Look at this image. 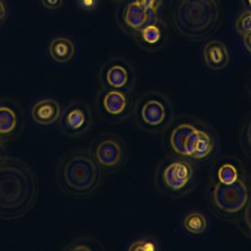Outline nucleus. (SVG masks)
Listing matches in <instances>:
<instances>
[{
  "instance_id": "obj_21",
  "label": "nucleus",
  "mask_w": 251,
  "mask_h": 251,
  "mask_svg": "<svg viewBox=\"0 0 251 251\" xmlns=\"http://www.w3.org/2000/svg\"><path fill=\"white\" fill-rule=\"evenodd\" d=\"M238 177L237 169L231 164H224L218 170L219 181L223 183H231Z\"/></svg>"
},
{
  "instance_id": "obj_29",
  "label": "nucleus",
  "mask_w": 251,
  "mask_h": 251,
  "mask_svg": "<svg viewBox=\"0 0 251 251\" xmlns=\"http://www.w3.org/2000/svg\"><path fill=\"white\" fill-rule=\"evenodd\" d=\"M246 139H247V143L251 149V122L249 123V125L247 126V129H246Z\"/></svg>"
},
{
  "instance_id": "obj_32",
  "label": "nucleus",
  "mask_w": 251,
  "mask_h": 251,
  "mask_svg": "<svg viewBox=\"0 0 251 251\" xmlns=\"http://www.w3.org/2000/svg\"><path fill=\"white\" fill-rule=\"evenodd\" d=\"M0 142H5V141H4V140L1 138V136H0Z\"/></svg>"
},
{
  "instance_id": "obj_15",
  "label": "nucleus",
  "mask_w": 251,
  "mask_h": 251,
  "mask_svg": "<svg viewBox=\"0 0 251 251\" xmlns=\"http://www.w3.org/2000/svg\"><path fill=\"white\" fill-rule=\"evenodd\" d=\"M48 53L53 62L65 65L74 59L75 55V44L68 36L56 35L48 44Z\"/></svg>"
},
{
  "instance_id": "obj_3",
  "label": "nucleus",
  "mask_w": 251,
  "mask_h": 251,
  "mask_svg": "<svg viewBox=\"0 0 251 251\" xmlns=\"http://www.w3.org/2000/svg\"><path fill=\"white\" fill-rule=\"evenodd\" d=\"M219 9L215 0H181L175 12L176 28L183 35L199 38L216 25Z\"/></svg>"
},
{
  "instance_id": "obj_19",
  "label": "nucleus",
  "mask_w": 251,
  "mask_h": 251,
  "mask_svg": "<svg viewBox=\"0 0 251 251\" xmlns=\"http://www.w3.org/2000/svg\"><path fill=\"white\" fill-rule=\"evenodd\" d=\"M65 251H77V250H102L103 247L96 239L91 237H77L69 242L64 248Z\"/></svg>"
},
{
  "instance_id": "obj_30",
  "label": "nucleus",
  "mask_w": 251,
  "mask_h": 251,
  "mask_svg": "<svg viewBox=\"0 0 251 251\" xmlns=\"http://www.w3.org/2000/svg\"><path fill=\"white\" fill-rule=\"evenodd\" d=\"M3 143L4 142H0V164L7 158L6 153H5V149H4V146H3Z\"/></svg>"
},
{
  "instance_id": "obj_22",
  "label": "nucleus",
  "mask_w": 251,
  "mask_h": 251,
  "mask_svg": "<svg viewBox=\"0 0 251 251\" xmlns=\"http://www.w3.org/2000/svg\"><path fill=\"white\" fill-rule=\"evenodd\" d=\"M159 249L158 243L151 238H141L135 241H132L127 250L130 251H157Z\"/></svg>"
},
{
  "instance_id": "obj_13",
  "label": "nucleus",
  "mask_w": 251,
  "mask_h": 251,
  "mask_svg": "<svg viewBox=\"0 0 251 251\" xmlns=\"http://www.w3.org/2000/svg\"><path fill=\"white\" fill-rule=\"evenodd\" d=\"M196 130L197 127L190 124L177 126L170 136V144L174 152L182 157H189L192 151Z\"/></svg>"
},
{
  "instance_id": "obj_10",
  "label": "nucleus",
  "mask_w": 251,
  "mask_h": 251,
  "mask_svg": "<svg viewBox=\"0 0 251 251\" xmlns=\"http://www.w3.org/2000/svg\"><path fill=\"white\" fill-rule=\"evenodd\" d=\"M99 79L102 87L124 90L131 93L134 74L131 67L122 59H111L101 68Z\"/></svg>"
},
{
  "instance_id": "obj_11",
  "label": "nucleus",
  "mask_w": 251,
  "mask_h": 251,
  "mask_svg": "<svg viewBox=\"0 0 251 251\" xmlns=\"http://www.w3.org/2000/svg\"><path fill=\"white\" fill-rule=\"evenodd\" d=\"M25 125L23 108L10 98H0V136L4 141L18 135Z\"/></svg>"
},
{
  "instance_id": "obj_5",
  "label": "nucleus",
  "mask_w": 251,
  "mask_h": 251,
  "mask_svg": "<svg viewBox=\"0 0 251 251\" xmlns=\"http://www.w3.org/2000/svg\"><path fill=\"white\" fill-rule=\"evenodd\" d=\"M95 107L102 119L112 123L121 122L128 117L132 109L130 93L102 87L97 93Z\"/></svg>"
},
{
  "instance_id": "obj_4",
  "label": "nucleus",
  "mask_w": 251,
  "mask_h": 251,
  "mask_svg": "<svg viewBox=\"0 0 251 251\" xmlns=\"http://www.w3.org/2000/svg\"><path fill=\"white\" fill-rule=\"evenodd\" d=\"M133 114L138 126L157 133L171 125L174 112L169 99L164 94L149 91L135 102Z\"/></svg>"
},
{
  "instance_id": "obj_6",
  "label": "nucleus",
  "mask_w": 251,
  "mask_h": 251,
  "mask_svg": "<svg viewBox=\"0 0 251 251\" xmlns=\"http://www.w3.org/2000/svg\"><path fill=\"white\" fill-rule=\"evenodd\" d=\"M91 156L97 165L106 171L119 169L126 157V148L123 140L114 134H102L91 143Z\"/></svg>"
},
{
  "instance_id": "obj_25",
  "label": "nucleus",
  "mask_w": 251,
  "mask_h": 251,
  "mask_svg": "<svg viewBox=\"0 0 251 251\" xmlns=\"http://www.w3.org/2000/svg\"><path fill=\"white\" fill-rule=\"evenodd\" d=\"M137 3H139L142 7L146 8L150 12L156 14L157 11L162 6L163 0H135Z\"/></svg>"
},
{
  "instance_id": "obj_8",
  "label": "nucleus",
  "mask_w": 251,
  "mask_h": 251,
  "mask_svg": "<svg viewBox=\"0 0 251 251\" xmlns=\"http://www.w3.org/2000/svg\"><path fill=\"white\" fill-rule=\"evenodd\" d=\"M194 167L184 158H178L169 162L161 172L162 187L169 193L183 194L186 189H191L194 180Z\"/></svg>"
},
{
  "instance_id": "obj_24",
  "label": "nucleus",
  "mask_w": 251,
  "mask_h": 251,
  "mask_svg": "<svg viewBox=\"0 0 251 251\" xmlns=\"http://www.w3.org/2000/svg\"><path fill=\"white\" fill-rule=\"evenodd\" d=\"M100 0H76V5L78 9L82 12L90 13L97 10L99 7Z\"/></svg>"
},
{
  "instance_id": "obj_2",
  "label": "nucleus",
  "mask_w": 251,
  "mask_h": 251,
  "mask_svg": "<svg viewBox=\"0 0 251 251\" xmlns=\"http://www.w3.org/2000/svg\"><path fill=\"white\" fill-rule=\"evenodd\" d=\"M56 177L64 192L82 198L98 190L102 172L89 151L76 149L68 152L59 160Z\"/></svg>"
},
{
  "instance_id": "obj_12",
  "label": "nucleus",
  "mask_w": 251,
  "mask_h": 251,
  "mask_svg": "<svg viewBox=\"0 0 251 251\" xmlns=\"http://www.w3.org/2000/svg\"><path fill=\"white\" fill-rule=\"evenodd\" d=\"M60 102L51 97L37 99L30 107V118L38 126H49L59 122L62 115Z\"/></svg>"
},
{
  "instance_id": "obj_27",
  "label": "nucleus",
  "mask_w": 251,
  "mask_h": 251,
  "mask_svg": "<svg viewBox=\"0 0 251 251\" xmlns=\"http://www.w3.org/2000/svg\"><path fill=\"white\" fill-rule=\"evenodd\" d=\"M246 208L244 212V223L247 226V229L249 233L251 234V199L249 200L248 203H246Z\"/></svg>"
},
{
  "instance_id": "obj_23",
  "label": "nucleus",
  "mask_w": 251,
  "mask_h": 251,
  "mask_svg": "<svg viewBox=\"0 0 251 251\" xmlns=\"http://www.w3.org/2000/svg\"><path fill=\"white\" fill-rule=\"evenodd\" d=\"M235 29L240 35L251 32V11L241 13L235 22Z\"/></svg>"
},
{
  "instance_id": "obj_20",
  "label": "nucleus",
  "mask_w": 251,
  "mask_h": 251,
  "mask_svg": "<svg viewBox=\"0 0 251 251\" xmlns=\"http://www.w3.org/2000/svg\"><path fill=\"white\" fill-rule=\"evenodd\" d=\"M140 38L146 45H155L161 40L162 32L160 27L152 23L144 26L141 30H139Z\"/></svg>"
},
{
  "instance_id": "obj_18",
  "label": "nucleus",
  "mask_w": 251,
  "mask_h": 251,
  "mask_svg": "<svg viewBox=\"0 0 251 251\" xmlns=\"http://www.w3.org/2000/svg\"><path fill=\"white\" fill-rule=\"evenodd\" d=\"M207 226V219L201 212H190L183 219V227L191 234H201Z\"/></svg>"
},
{
  "instance_id": "obj_17",
  "label": "nucleus",
  "mask_w": 251,
  "mask_h": 251,
  "mask_svg": "<svg viewBox=\"0 0 251 251\" xmlns=\"http://www.w3.org/2000/svg\"><path fill=\"white\" fill-rule=\"evenodd\" d=\"M216 150V141L214 136L207 130L197 128L195 133L192 151L188 158L195 161H207Z\"/></svg>"
},
{
  "instance_id": "obj_7",
  "label": "nucleus",
  "mask_w": 251,
  "mask_h": 251,
  "mask_svg": "<svg viewBox=\"0 0 251 251\" xmlns=\"http://www.w3.org/2000/svg\"><path fill=\"white\" fill-rule=\"evenodd\" d=\"M248 200V188L241 177L231 183L219 181L213 190V201L222 212L235 214L241 211Z\"/></svg>"
},
{
  "instance_id": "obj_14",
  "label": "nucleus",
  "mask_w": 251,
  "mask_h": 251,
  "mask_svg": "<svg viewBox=\"0 0 251 251\" xmlns=\"http://www.w3.org/2000/svg\"><path fill=\"white\" fill-rule=\"evenodd\" d=\"M205 65L213 71L225 69L230 60V55L226 44L220 40H211L203 48Z\"/></svg>"
},
{
  "instance_id": "obj_9",
  "label": "nucleus",
  "mask_w": 251,
  "mask_h": 251,
  "mask_svg": "<svg viewBox=\"0 0 251 251\" xmlns=\"http://www.w3.org/2000/svg\"><path fill=\"white\" fill-rule=\"evenodd\" d=\"M60 128L70 137H78L84 134L92 123L89 106L82 101H73L62 111Z\"/></svg>"
},
{
  "instance_id": "obj_31",
  "label": "nucleus",
  "mask_w": 251,
  "mask_h": 251,
  "mask_svg": "<svg viewBox=\"0 0 251 251\" xmlns=\"http://www.w3.org/2000/svg\"><path fill=\"white\" fill-rule=\"evenodd\" d=\"M248 1V4H249V6H250V8H251V0H247Z\"/></svg>"
},
{
  "instance_id": "obj_28",
  "label": "nucleus",
  "mask_w": 251,
  "mask_h": 251,
  "mask_svg": "<svg viewBox=\"0 0 251 251\" xmlns=\"http://www.w3.org/2000/svg\"><path fill=\"white\" fill-rule=\"evenodd\" d=\"M243 44L245 46V49L251 55V32H248L243 35Z\"/></svg>"
},
{
  "instance_id": "obj_16",
  "label": "nucleus",
  "mask_w": 251,
  "mask_h": 251,
  "mask_svg": "<svg viewBox=\"0 0 251 251\" xmlns=\"http://www.w3.org/2000/svg\"><path fill=\"white\" fill-rule=\"evenodd\" d=\"M154 13L142 7L136 1L129 3L124 12V22L132 30L139 31L144 26L152 24V16Z\"/></svg>"
},
{
  "instance_id": "obj_26",
  "label": "nucleus",
  "mask_w": 251,
  "mask_h": 251,
  "mask_svg": "<svg viewBox=\"0 0 251 251\" xmlns=\"http://www.w3.org/2000/svg\"><path fill=\"white\" fill-rule=\"evenodd\" d=\"M40 2L46 10L57 11L63 7L65 0H40Z\"/></svg>"
},
{
  "instance_id": "obj_1",
  "label": "nucleus",
  "mask_w": 251,
  "mask_h": 251,
  "mask_svg": "<svg viewBox=\"0 0 251 251\" xmlns=\"http://www.w3.org/2000/svg\"><path fill=\"white\" fill-rule=\"evenodd\" d=\"M37 195L33 171L23 161L7 157L0 164V220L23 217L33 207Z\"/></svg>"
}]
</instances>
